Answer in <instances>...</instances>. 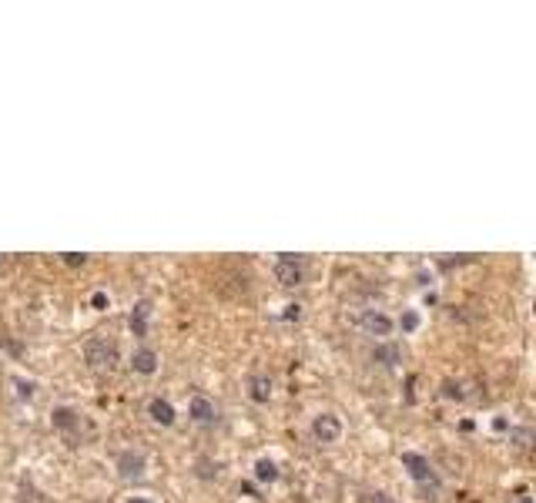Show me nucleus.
I'll list each match as a JSON object with an SVG mask.
<instances>
[{
    "mask_svg": "<svg viewBox=\"0 0 536 503\" xmlns=\"http://www.w3.org/2000/svg\"><path fill=\"white\" fill-rule=\"evenodd\" d=\"M359 329H362L365 336H379V339H385L389 332L396 329V322H392L383 309H365L362 315H359Z\"/></svg>",
    "mask_w": 536,
    "mask_h": 503,
    "instance_id": "0eeeda50",
    "label": "nucleus"
},
{
    "mask_svg": "<svg viewBox=\"0 0 536 503\" xmlns=\"http://www.w3.org/2000/svg\"><path fill=\"white\" fill-rule=\"evenodd\" d=\"M275 279L282 282V286H302V279H305V265H302V258L299 255H292V252H282L278 258H275Z\"/></svg>",
    "mask_w": 536,
    "mask_h": 503,
    "instance_id": "f03ea898",
    "label": "nucleus"
},
{
    "mask_svg": "<svg viewBox=\"0 0 536 503\" xmlns=\"http://www.w3.org/2000/svg\"><path fill=\"white\" fill-rule=\"evenodd\" d=\"M493 429H496V433H506V429H510V420H506V416H496V420H493Z\"/></svg>",
    "mask_w": 536,
    "mask_h": 503,
    "instance_id": "4be33fe9",
    "label": "nucleus"
},
{
    "mask_svg": "<svg viewBox=\"0 0 536 503\" xmlns=\"http://www.w3.org/2000/svg\"><path fill=\"white\" fill-rule=\"evenodd\" d=\"M369 503H396V500H392L389 493H372V497H369Z\"/></svg>",
    "mask_w": 536,
    "mask_h": 503,
    "instance_id": "5701e85b",
    "label": "nucleus"
},
{
    "mask_svg": "<svg viewBox=\"0 0 536 503\" xmlns=\"http://www.w3.org/2000/svg\"><path fill=\"white\" fill-rule=\"evenodd\" d=\"M14 386H17V399H34V383L14 379Z\"/></svg>",
    "mask_w": 536,
    "mask_h": 503,
    "instance_id": "a211bd4d",
    "label": "nucleus"
},
{
    "mask_svg": "<svg viewBox=\"0 0 536 503\" xmlns=\"http://www.w3.org/2000/svg\"><path fill=\"white\" fill-rule=\"evenodd\" d=\"M117 477L121 480H141L144 473H148V460H144V453H137V450H124L121 456H117Z\"/></svg>",
    "mask_w": 536,
    "mask_h": 503,
    "instance_id": "39448f33",
    "label": "nucleus"
},
{
    "mask_svg": "<svg viewBox=\"0 0 536 503\" xmlns=\"http://www.w3.org/2000/svg\"><path fill=\"white\" fill-rule=\"evenodd\" d=\"M251 473H255V480H258V484H265V486L278 484V477H282V473H278V463H275V460H268V456H258Z\"/></svg>",
    "mask_w": 536,
    "mask_h": 503,
    "instance_id": "ddd939ff",
    "label": "nucleus"
},
{
    "mask_svg": "<svg viewBox=\"0 0 536 503\" xmlns=\"http://www.w3.org/2000/svg\"><path fill=\"white\" fill-rule=\"evenodd\" d=\"M312 436H315V443H322V446L339 443L342 440V420L335 413H319L312 420Z\"/></svg>",
    "mask_w": 536,
    "mask_h": 503,
    "instance_id": "20e7f679",
    "label": "nucleus"
},
{
    "mask_svg": "<svg viewBox=\"0 0 536 503\" xmlns=\"http://www.w3.org/2000/svg\"><path fill=\"white\" fill-rule=\"evenodd\" d=\"M84 262H87V255H77V252H67V255H64V265H71V269L84 265Z\"/></svg>",
    "mask_w": 536,
    "mask_h": 503,
    "instance_id": "412c9836",
    "label": "nucleus"
},
{
    "mask_svg": "<svg viewBox=\"0 0 536 503\" xmlns=\"http://www.w3.org/2000/svg\"><path fill=\"white\" fill-rule=\"evenodd\" d=\"M513 503H533V497H526V493H519V497H517V500H513Z\"/></svg>",
    "mask_w": 536,
    "mask_h": 503,
    "instance_id": "b1692460",
    "label": "nucleus"
},
{
    "mask_svg": "<svg viewBox=\"0 0 536 503\" xmlns=\"http://www.w3.org/2000/svg\"><path fill=\"white\" fill-rule=\"evenodd\" d=\"M419 326H422V315L416 309H402V315H399V329H402V336H412V332H419Z\"/></svg>",
    "mask_w": 536,
    "mask_h": 503,
    "instance_id": "2eb2a0df",
    "label": "nucleus"
},
{
    "mask_svg": "<svg viewBox=\"0 0 536 503\" xmlns=\"http://www.w3.org/2000/svg\"><path fill=\"white\" fill-rule=\"evenodd\" d=\"M0 265H3V258H0Z\"/></svg>",
    "mask_w": 536,
    "mask_h": 503,
    "instance_id": "a878e982",
    "label": "nucleus"
},
{
    "mask_svg": "<svg viewBox=\"0 0 536 503\" xmlns=\"http://www.w3.org/2000/svg\"><path fill=\"white\" fill-rule=\"evenodd\" d=\"M148 416H151V423H158V426H174V420H178L171 399H165V396H154L151 403H148Z\"/></svg>",
    "mask_w": 536,
    "mask_h": 503,
    "instance_id": "9d476101",
    "label": "nucleus"
},
{
    "mask_svg": "<svg viewBox=\"0 0 536 503\" xmlns=\"http://www.w3.org/2000/svg\"><path fill=\"white\" fill-rule=\"evenodd\" d=\"M128 503H154V500H148V497H131Z\"/></svg>",
    "mask_w": 536,
    "mask_h": 503,
    "instance_id": "393cba45",
    "label": "nucleus"
},
{
    "mask_svg": "<svg viewBox=\"0 0 536 503\" xmlns=\"http://www.w3.org/2000/svg\"><path fill=\"white\" fill-rule=\"evenodd\" d=\"M148 319H151V302H148V299L134 302L131 315H128V326H131V332L137 336V339H144V336H148Z\"/></svg>",
    "mask_w": 536,
    "mask_h": 503,
    "instance_id": "9b49d317",
    "label": "nucleus"
},
{
    "mask_svg": "<svg viewBox=\"0 0 536 503\" xmlns=\"http://www.w3.org/2000/svg\"><path fill=\"white\" fill-rule=\"evenodd\" d=\"M188 416H192L194 423L208 426L218 420V409H215V403H211L208 396H192V403H188Z\"/></svg>",
    "mask_w": 536,
    "mask_h": 503,
    "instance_id": "1a4fd4ad",
    "label": "nucleus"
},
{
    "mask_svg": "<svg viewBox=\"0 0 536 503\" xmlns=\"http://www.w3.org/2000/svg\"><path fill=\"white\" fill-rule=\"evenodd\" d=\"M194 473H198V480H215V477H218V463H211V460L201 456V460L194 463Z\"/></svg>",
    "mask_w": 536,
    "mask_h": 503,
    "instance_id": "f3484780",
    "label": "nucleus"
},
{
    "mask_svg": "<svg viewBox=\"0 0 536 503\" xmlns=\"http://www.w3.org/2000/svg\"><path fill=\"white\" fill-rule=\"evenodd\" d=\"M299 315H302V306H295V302H288L285 312H282V319H285V322H299Z\"/></svg>",
    "mask_w": 536,
    "mask_h": 503,
    "instance_id": "aec40b11",
    "label": "nucleus"
},
{
    "mask_svg": "<svg viewBox=\"0 0 536 503\" xmlns=\"http://www.w3.org/2000/svg\"><path fill=\"white\" fill-rule=\"evenodd\" d=\"M442 399H449V403H462V399H466V393H462L460 383L446 379V383H442Z\"/></svg>",
    "mask_w": 536,
    "mask_h": 503,
    "instance_id": "dca6fc26",
    "label": "nucleus"
},
{
    "mask_svg": "<svg viewBox=\"0 0 536 503\" xmlns=\"http://www.w3.org/2000/svg\"><path fill=\"white\" fill-rule=\"evenodd\" d=\"M249 399L258 403V406H265L268 399H271V379H268L265 372H255L249 379Z\"/></svg>",
    "mask_w": 536,
    "mask_h": 503,
    "instance_id": "f8f14e48",
    "label": "nucleus"
},
{
    "mask_svg": "<svg viewBox=\"0 0 536 503\" xmlns=\"http://www.w3.org/2000/svg\"><path fill=\"white\" fill-rule=\"evenodd\" d=\"M399 463H402V470L416 480L419 486H429V484H436V470H433V463L422 456V453H412V450H405L399 456Z\"/></svg>",
    "mask_w": 536,
    "mask_h": 503,
    "instance_id": "7ed1b4c3",
    "label": "nucleus"
},
{
    "mask_svg": "<svg viewBox=\"0 0 536 503\" xmlns=\"http://www.w3.org/2000/svg\"><path fill=\"white\" fill-rule=\"evenodd\" d=\"M372 359H376L379 366L392 369V366H399L402 363V349L399 346H376L372 349Z\"/></svg>",
    "mask_w": 536,
    "mask_h": 503,
    "instance_id": "4468645a",
    "label": "nucleus"
},
{
    "mask_svg": "<svg viewBox=\"0 0 536 503\" xmlns=\"http://www.w3.org/2000/svg\"><path fill=\"white\" fill-rule=\"evenodd\" d=\"M84 359H87L94 369H115L117 343L108 339V336H94V339H87V346H84Z\"/></svg>",
    "mask_w": 536,
    "mask_h": 503,
    "instance_id": "f257e3e1",
    "label": "nucleus"
},
{
    "mask_svg": "<svg viewBox=\"0 0 536 503\" xmlns=\"http://www.w3.org/2000/svg\"><path fill=\"white\" fill-rule=\"evenodd\" d=\"M158 363H161V359H158V352H154L151 346H137L131 352V369L137 376H154V372H158Z\"/></svg>",
    "mask_w": 536,
    "mask_h": 503,
    "instance_id": "6e6552de",
    "label": "nucleus"
},
{
    "mask_svg": "<svg viewBox=\"0 0 536 503\" xmlns=\"http://www.w3.org/2000/svg\"><path fill=\"white\" fill-rule=\"evenodd\" d=\"M91 306H94L97 312H104V309H108V306H111V299H108V292H94V295H91Z\"/></svg>",
    "mask_w": 536,
    "mask_h": 503,
    "instance_id": "6ab92c4d",
    "label": "nucleus"
},
{
    "mask_svg": "<svg viewBox=\"0 0 536 503\" xmlns=\"http://www.w3.org/2000/svg\"><path fill=\"white\" fill-rule=\"evenodd\" d=\"M51 423H54V429L64 433L71 443H77V433H81V413H77L74 406H54Z\"/></svg>",
    "mask_w": 536,
    "mask_h": 503,
    "instance_id": "423d86ee",
    "label": "nucleus"
}]
</instances>
